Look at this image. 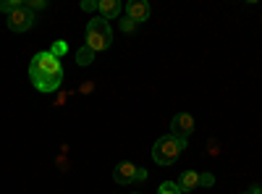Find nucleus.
<instances>
[{"label":"nucleus","mask_w":262,"mask_h":194,"mask_svg":"<svg viewBox=\"0 0 262 194\" xmlns=\"http://www.w3.org/2000/svg\"><path fill=\"white\" fill-rule=\"evenodd\" d=\"M29 79L37 87V92H45V95L58 92L60 84H63V66H60V60L50 50L37 53L32 58V63H29Z\"/></svg>","instance_id":"f257e3e1"},{"label":"nucleus","mask_w":262,"mask_h":194,"mask_svg":"<svg viewBox=\"0 0 262 194\" xmlns=\"http://www.w3.org/2000/svg\"><path fill=\"white\" fill-rule=\"evenodd\" d=\"M184 149H186V139H181L176 134H165L152 144V160L158 165H173L181 158Z\"/></svg>","instance_id":"f03ea898"},{"label":"nucleus","mask_w":262,"mask_h":194,"mask_svg":"<svg viewBox=\"0 0 262 194\" xmlns=\"http://www.w3.org/2000/svg\"><path fill=\"white\" fill-rule=\"evenodd\" d=\"M113 45V29H111V21H105L102 16L97 18H90L86 24V48L95 50V53H102Z\"/></svg>","instance_id":"7ed1b4c3"},{"label":"nucleus","mask_w":262,"mask_h":194,"mask_svg":"<svg viewBox=\"0 0 262 194\" xmlns=\"http://www.w3.org/2000/svg\"><path fill=\"white\" fill-rule=\"evenodd\" d=\"M147 179V170L144 168H137L134 163H118L113 168V181L126 186V184H137V181H144Z\"/></svg>","instance_id":"20e7f679"},{"label":"nucleus","mask_w":262,"mask_h":194,"mask_svg":"<svg viewBox=\"0 0 262 194\" xmlns=\"http://www.w3.org/2000/svg\"><path fill=\"white\" fill-rule=\"evenodd\" d=\"M34 13L27 8V3H24V8H18V11H13L11 16H8V29L11 32H29L32 27H34Z\"/></svg>","instance_id":"39448f33"},{"label":"nucleus","mask_w":262,"mask_h":194,"mask_svg":"<svg viewBox=\"0 0 262 194\" xmlns=\"http://www.w3.org/2000/svg\"><path fill=\"white\" fill-rule=\"evenodd\" d=\"M191 132H194V118H191L189 113H176V116H173V121H170V134L186 139Z\"/></svg>","instance_id":"423d86ee"},{"label":"nucleus","mask_w":262,"mask_h":194,"mask_svg":"<svg viewBox=\"0 0 262 194\" xmlns=\"http://www.w3.org/2000/svg\"><path fill=\"white\" fill-rule=\"evenodd\" d=\"M126 18H131L134 24L147 21L149 18V3H144V0H131V3H126Z\"/></svg>","instance_id":"0eeeda50"},{"label":"nucleus","mask_w":262,"mask_h":194,"mask_svg":"<svg viewBox=\"0 0 262 194\" xmlns=\"http://www.w3.org/2000/svg\"><path fill=\"white\" fill-rule=\"evenodd\" d=\"M121 3H118V0H100V3H97V11L102 13V18L105 21H113V18H118V13H121Z\"/></svg>","instance_id":"6e6552de"},{"label":"nucleus","mask_w":262,"mask_h":194,"mask_svg":"<svg viewBox=\"0 0 262 194\" xmlns=\"http://www.w3.org/2000/svg\"><path fill=\"white\" fill-rule=\"evenodd\" d=\"M176 184H179L181 191H194L196 186H200V174H196V170H184Z\"/></svg>","instance_id":"1a4fd4ad"},{"label":"nucleus","mask_w":262,"mask_h":194,"mask_svg":"<svg viewBox=\"0 0 262 194\" xmlns=\"http://www.w3.org/2000/svg\"><path fill=\"white\" fill-rule=\"evenodd\" d=\"M92 60H95V50H90L86 45L76 50V63H79V66H90Z\"/></svg>","instance_id":"9d476101"},{"label":"nucleus","mask_w":262,"mask_h":194,"mask_svg":"<svg viewBox=\"0 0 262 194\" xmlns=\"http://www.w3.org/2000/svg\"><path fill=\"white\" fill-rule=\"evenodd\" d=\"M18 8H24V0H0V13H6V16H11Z\"/></svg>","instance_id":"9b49d317"},{"label":"nucleus","mask_w":262,"mask_h":194,"mask_svg":"<svg viewBox=\"0 0 262 194\" xmlns=\"http://www.w3.org/2000/svg\"><path fill=\"white\" fill-rule=\"evenodd\" d=\"M50 53L60 60V55L69 53V42H66V39H55V42H53V48H50Z\"/></svg>","instance_id":"f8f14e48"},{"label":"nucleus","mask_w":262,"mask_h":194,"mask_svg":"<svg viewBox=\"0 0 262 194\" xmlns=\"http://www.w3.org/2000/svg\"><path fill=\"white\" fill-rule=\"evenodd\" d=\"M158 194H184V191L179 189V184H173V181H163V184H160V189H158Z\"/></svg>","instance_id":"ddd939ff"},{"label":"nucleus","mask_w":262,"mask_h":194,"mask_svg":"<svg viewBox=\"0 0 262 194\" xmlns=\"http://www.w3.org/2000/svg\"><path fill=\"white\" fill-rule=\"evenodd\" d=\"M27 8L34 13V11H39V8H48V3H45V0H27Z\"/></svg>","instance_id":"4468645a"},{"label":"nucleus","mask_w":262,"mask_h":194,"mask_svg":"<svg viewBox=\"0 0 262 194\" xmlns=\"http://www.w3.org/2000/svg\"><path fill=\"white\" fill-rule=\"evenodd\" d=\"M212 184H215L212 174H200V186H212Z\"/></svg>","instance_id":"2eb2a0df"},{"label":"nucleus","mask_w":262,"mask_h":194,"mask_svg":"<svg viewBox=\"0 0 262 194\" xmlns=\"http://www.w3.org/2000/svg\"><path fill=\"white\" fill-rule=\"evenodd\" d=\"M121 29H123V32L128 34V32H134V29H137V24H134V21H131V18H123V21H121Z\"/></svg>","instance_id":"dca6fc26"},{"label":"nucleus","mask_w":262,"mask_h":194,"mask_svg":"<svg viewBox=\"0 0 262 194\" xmlns=\"http://www.w3.org/2000/svg\"><path fill=\"white\" fill-rule=\"evenodd\" d=\"M81 11H97V3H95V0H84V3H81Z\"/></svg>","instance_id":"f3484780"},{"label":"nucleus","mask_w":262,"mask_h":194,"mask_svg":"<svg viewBox=\"0 0 262 194\" xmlns=\"http://www.w3.org/2000/svg\"><path fill=\"white\" fill-rule=\"evenodd\" d=\"M92 90H95V84H92V81H84V84H81V95L92 92Z\"/></svg>","instance_id":"a211bd4d"},{"label":"nucleus","mask_w":262,"mask_h":194,"mask_svg":"<svg viewBox=\"0 0 262 194\" xmlns=\"http://www.w3.org/2000/svg\"><path fill=\"white\" fill-rule=\"evenodd\" d=\"M210 155H217V142H210Z\"/></svg>","instance_id":"6ab92c4d"},{"label":"nucleus","mask_w":262,"mask_h":194,"mask_svg":"<svg viewBox=\"0 0 262 194\" xmlns=\"http://www.w3.org/2000/svg\"><path fill=\"white\" fill-rule=\"evenodd\" d=\"M249 194H262V186H252V191Z\"/></svg>","instance_id":"aec40b11"},{"label":"nucleus","mask_w":262,"mask_h":194,"mask_svg":"<svg viewBox=\"0 0 262 194\" xmlns=\"http://www.w3.org/2000/svg\"><path fill=\"white\" fill-rule=\"evenodd\" d=\"M134 194H142V191H134Z\"/></svg>","instance_id":"412c9836"}]
</instances>
